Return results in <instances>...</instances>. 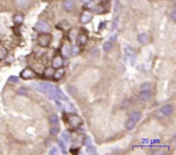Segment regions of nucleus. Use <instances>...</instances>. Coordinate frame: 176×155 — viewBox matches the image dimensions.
Returning a JSON list of instances; mask_svg holds the SVG:
<instances>
[{
	"label": "nucleus",
	"instance_id": "39",
	"mask_svg": "<svg viewBox=\"0 0 176 155\" xmlns=\"http://www.w3.org/2000/svg\"><path fill=\"white\" fill-rule=\"evenodd\" d=\"M170 16H171V18H172V20H173L174 22H175L176 21V11L175 10H174V11L171 13Z\"/></svg>",
	"mask_w": 176,
	"mask_h": 155
},
{
	"label": "nucleus",
	"instance_id": "8",
	"mask_svg": "<svg viewBox=\"0 0 176 155\" xmlns=\"http://www.w3.org/2000/svg\"><path fill=\"white\" fill-rule=\"evenodd\" d=\"M63 64H64V61H63V58H61L60 56H57L55 58H53V61H52V67L54 69H59V68H61L63 66Z\"/></svg>",
	"mask_w": 176,
	"mask_h": 155
},
{
	"label": "nucleus",
	"instance_id": "27",
	"mask_svg": "<svg viewBox=\"0 0 176 155\" xmlns=\"http://www.w3.org/2000/svg\"><path fill=\"white\" fill-rule=\"evenodd\" d=\"M59 132V129L58 127H52L50 129V134L52 135V136H56V135H58V133Z\"/></svg>",
	"mask_w": 176,
	"mask_h": 155
},
{
	"label": "nucleus",
	"instance_id": "34",
	"mask_svg": "<svg viewBox=\"0 0 176 155\" xmlns=\"http://www.w3.org/2000/svg\"><path fill=\"white\" fill-rule=\"evenodd\" d=\"M65 110L67 111H73L74 110V106H73V105L71 103H68L66 105V106H65Z\"/></svg>",
	"mask_w": 176,
	"mask_h": 155
},
{
	"label": "nucleus",
	"instance_id": "12",
	"mask_svg": "<svg viewBox=\"0 0 176 155\" xmlns=\"http://www.w3.org/2000/svg\"><path fill=\"white\" fill-rule=\"evenodd\" d=\"M161 111L163 112L164 115L169 116V115H171L173 113V108H172V106L170 105H164V106L162 107Z\"/></svg>",
	"mask_w": 176,
	"mask_h": 155
},
{
	"label": "nucleus",
	"instance_id": "29",
	"mask_svg": "<svg viewBox=\"0 0 176 155\" xmlns=\"http://www.w3.org/2000/svg\"><path fill=\"white\" fill-rule=\"evenodd\" d=\"M118 22H119V18L115 17L113 19V23H112V31H113L114 29H116V27L118 26Z\"/></svg>",
	"mask_w": 176,
	"mask_h": 155
},
{
	"label": "nucleus",
	"instance_id": "4",
	"mask_svg": "<svg viewBox=\"0 0 176 155\" xmlns=\"http://www.w3.org/2000/svg\"><path fill=\"white\" fill-rule=\"evenodd\" d=\"M125 54L128 57V58L130 59L131 65L133 66L135 62H136V52H135V51L131 46L127 45V46L125 47Z\"/></svg>",
	"mask_w": 176,
	"mask_h": 155
},
{
	"label": "nucleus",
	"instance_id": "15",
	"mask_svg": "<svg viewBox=\"0 0 176 155\" xmlns=\"http://www.w3.org/2000/svg\"><path fill=\"white\" fill-rule=\"evenodd\" d=\"M141 118V113L139 111H133L131 112L130 115V119L134 121V122H137L139 121Z\"/></svg>",
	"mask_w": 176,
	"mask_h": 155
},
{
	"label": "nucleus",
	"instance_id": "26",
	"mask_svg": "<svg viewBox=\"0 0 176 155\" xmlns=\"http://www.w3.org/2000/svg\"><path fill=\"white\" fill-rule=\"evenodd\" d=\"M91 56L92 57H94V58H96V57H98L99 55H100V50L98 49V48H94V49H92L91 51Z\"/></svg>",
	"mask_w": 176,
	"mask_h": 155
},
{
	"label": "nucleus",
	"instance_id": "6",
	"mask_svg": "<svg viewBox=\"0 0 176 155\" xmlns=\"http://www.w3.org/2000/svg\"><path fill=\"white\" fill-rule=\"evenodd\" d=\"M69 123L73 128H78L82 123V119L80 116L77 115H72L69 116Z\"/></svg>",
	"mask_w": 176,
	"mask_h": 155
},
{
	"label": "nucleus",
	"instance_id": "2",
	"mask_svg": "<svg viewBox=\"0 0 176 155\" xmlns=\"http://www.w3.org/2000/svg\"><path fill=\"white\" fill-rule=\"evenodd\" d=\"M52 40V36L49 33H41L38 38L39 45L42 47H46L50 45Z\"/></svg>",
	"mask_w": 176,
	"mask_h": 155
},
{
	"label": "nucleus",
	"instance_id": "40",
	"mask_svg": "<svg viewBox=\"0 0 176 155\" xmlns=\"http://www.w3.org/2000/svg\"><path fill=\"white\" fill-rule=\"evenodd\" d=\"M82 1L84 2V4H90L92 2V0H82Z\"/></svg>",
	"mask_w": 176,
	"mask_h": 155
},
{
	"label": "nucleus",
	"instance_id": "31",
	"mask_svg": "<svg viewBox=\"0 0 176 155\" xmlns=\"http://www.w3.org/2000/svg\"><path fill=\"white\" fill-rule=\"evenodd\" d=\"M58 144H59V148H60L62 149V150H63V152L65 153V148H66V147H65V142H63V141H62V140L60 139V140H59V141H58Z\"/></svg>",
	"mask_w": 176,
	"mask_h": 155
},
{
	"label": "nucleus",
	"instance_id": "37",
	"mask_svg": "<svg viewBox=\"0 0 176 155\" xmlns=\"http://www.w3.org/2000/svg\"><path fill=\"white\" fill-rule=\"evenodd\" d=\"M63 52H64V54H65V56H69L70 55V48L68 47V45H65L64 46Z\"/></svg>",
	"mask_w": 176,
	"mask_h": 155
},
{
	"label": "nucleus",
	"instance_id": "35",
	"mask_svg": "<svg viewBox=\"0 0 176 155\" xmlns=\"http://www.w3.org/2000/svg\"><path fill=\"white\" fill-rule=\"evenodd\" d=\"M150 85L149 83H144V84L141 86V91L143 90H150Z\"/></svg>",
	"mask_w": 176,
	"mask_h": 155
},
{
	"label": "nucleus",
	"instance_id": "1",
	"mask_svg": "<svg viewBox=\"0 0 176 155\" xmlns=\"http://www.w3.org/2000/svg\"><path fill=\"white\" fill-rule=\"evenodd\" d=\"M33 88L37 92H40L44 94H48L54 88V86L48 82H43V83H33L31 85Z\"/></svg>",
	"mask_w": 176,
	"mask_h": 155
},
{
	"label": "nucleus",
	"instance_id": "36",
	"mask_svg": "<svg viewBox=\"0 0 176 155\" xmlns=\"http://www.w3.org/2000/svg\"><path fill=\"white\" fill-rule=\"evenodd\" d=\"M77 35H78V33H77V30L76 29H74V30H72L71 33H70V37H71V39H76L77 38Z\"/></svg>",
	"mask_w": 176,
	"mask_h": 155
},
{
	"label": "nucleus",
	"instance_id": "43",
	"mask_svg": "<svg viewBox=\"0 0 176 155\" xmlns=\"http://www.w3.org/2000/svg\"><path fill=\"white\" fill-rule=\"evenodd\" d=\"M80 1H82V0H80Z\"/></svg>",
	"mask_w": 176,
	"mask_h": 155
},
{
	"label": "nucleus",
	"instance_id": "16",
	"mask_svg": "<svg viewBox=\"0 0 176 155\" xmlns=\"http://www.w3.org/2000/svg\"><path fill=\"white\" fill-rule=\"evenodd\" d=\"M79 52H80V48H79L78 45H72V48L70 49V53H71L72 57H77L79 54Z\"/></svg>",
	"mask_w": 176,
	"mask_h": 155
},
{
	"label": "nucleus",
	"instance_id": "5",
	"mask_svg": "<svg viewBox=\"0 0 176 155\" xmlns=\"http://www.w3.org/2000/svg\"><path fill=\"white\" fill-rule=\"evenodd\" d=\"M35 76H36L35 72L29 68H26L21 72V77L23 80H30L35 77Z\"/></svg>",
	"mask_w": 176,
	"mask_h": 155
},
{
	"label": "nucleus",
	"instance_id": "9",
	"mask_svg": "<svg viewBox=\"0 0 176 155\" xmlns=\"http://www.w3.org/2000/svg\"><path fill=\"white\" fill-rule=\"evenodd\" d=\"M64 9L67 11H72V10L75 8V2L73 0H65L63 3Z\"/></svg>",
	"mask_w": 176,
	"mask_h": 155
},
{
	"label": "nucleus",
	"instance_id": "24",
	"mask_svg": "<svg viewBox=\"0 0 176 155\" xmlns=\"http://www.w3.org/2000/svg\"><path fill=\"white\" fill-rule=\"evenodd\" d=\"M87 148V152L89 153V154H96V148H95V147H94L93 145L91 146H89V147H86Z\"/></svg>",
	"mask_w": 176,
	"mask_h": 155
},
{
	"label": "nucleus",
	"instance_id": "14",
	"mask_svg": "<svg viewBox=\"0 0 176 155\" xmlns=\"http://www.w3.org/2000/svg\"><path fill=\"white\" fill-rule=\"evenodd\" d=\"M64 76H65V70H64L62 67H61V68H59L58 70L56 71V72H54V74H53V76H54V78H55L56 80L61 79Z\"/></svg>",
	"mask_w": 176,
	"mask_h": 155
},
{
	"label": "nucleus",
	"instance_id": "25",
	"mask_svg": "<svg viewBox=\"0 0 176 155\" xmlns=\"http://www.w3.org/2000/svg\"><path fill=\"white\" fill-rule=\"evenodd\" d=\"M59 116L57 115H52V116H50V123H52V124H57L59 123Z\"/></svg>",
	"mask_w": 176,
	"mask_h": 155
},
{
	"label": "nucleus",
	"instance_id": "17",
	"mask_svg": "<svg viewBox=\"0 0 176 155\" xmlns=\"http://www.w3.org/2000/svg\"><path fill=\"white\" fill-rule=\"evenodd\" d=\"M113 44L110 41H107L103 44V49L106 52H110L113 50Z\"/></svg>",
	"mask_w": 176,
	"mask_h": 155
},
{
	"label": "nucleus",
	"instance_id": "20",
	"mask_svg": "<svg viewBox=\"0 0 176 155\" xmlns=\"http://www.w3.org/2000/svg\"><path fill=\"white\" fill-rule=\"evenodd\" d=\"M78 39L79 43L82 44V45H85L87 43V41H88V37L85 34H80L78 37Z\"/></svg>",
	"mask_w": 176,
	"mask_h": 155
},
{
	"label": "nucleus",
	"instance_id": "3",
	"mask_svg": "<svg viewBox=\"0 0 176 155\" xmlns=\"http://www.w3.org/2000/svg\"><path fill=\"white\" fill-rule=\"evenodd\" d=\"M35 28L42 33H49L51 31V26L45 21H39L35 24Z\"/></svg>",
	"mask_w": 176,
	"mask_h": 155
},
{
	"label": "nucleus",
	"instance_id": "21",
	"mask_svg": "<svg viewBox=\"0 0 176 155\" xmlns=\"http://www.w3.org/2000/svg\"><path fill=\"white\" fill-rule=\"evenodd\" d=\"M61 140L65 143H68V142H70V134L68 132H66V131L63 132L62 136H61Z\"/></svg>",
	"mask_w": 176,
	"mask_h": 155
},
{
	"label": "nucleus",
	"instance_id": "28",
	"mask_svg": "<svg viewBox=\"0 0 176 155\" xmlns=\"http://www.w3.org/2000/svg\"><path fill=\"white\" fill-rule=\"evenodd\" d=\"M9 82H12V83H18L19 82V78L17 76H11L9 78Z\"/></svg>",
	"mask_w": 176,
	"mask_h": 155
},
{
	"label": "nucleus",
	"instance_id": "10",
	"mask_svg": "<svg viewBox=\"0 0 176 155\" xmlns=\"http://www.w3.org/2000/svg\"><path fill=\"white\" fill-rule=\"evenodd\" d=\"M137 40L140 44L142 45H145L148 43L149 41V35L147 33H140L138 36H137Z\"/></svg>",
	"mask_w": 176,
	"mask_h": 155
},
{
	"label": "nucleus",
	"instance_id": "38",
	"mask_svg": "<svg viewBox=\"0 0 176 155\" xmlns=\"http://www.w3.org/2000/svg\"><path fill=\"white\" fill-rule=\"evenodd\" d=\"M57 153H58V149H57L56 147H53V148L50 150L49 154H57Z\"/></svg>",
	"mask_w": 176,
	"mask_h": 155
},
{
	"label": "nucleus",
	"instance_id": "13",
	"mask_svg": "<svg viewBox=\"0 0 176 155\" xmlns=\"http://www.w3.org/2000/svg\"><path fill=\"white\" fill-rule=\"evenodd\" d=\"M150 97H151V94H150V90H143L140 92V98L144 101L149 100Z\"/></svg>",
	"mask_w": 176,
	"mask_h": 155
},
{
	"label": "nucleus",
	"instance_id": "7",
	"mask_svg": "<svg viewBox=\"0 0 176 155\" xmlns=\"http://www.w3.org/2000/svg\"><path fill=\"white\" fill-rule=\"evenodd\" d=\"M15 4L20 9L24 10L30 6L31 1L30 0H15Z\"/></svg>",
	"mask_w": 176,
	"mask_h": 155
},
{
	"label": "nucleus",
	"instance_id": "18",
	"mask_svg": "<svg viewBox=\"0 0 176 155\" xmlns=\"http://www.w3.org/2000/svg\"><path fill=\"white\" fill-rule=\"evenodd\" d=\"M13 20L15 24L19 25V24H21V23L23 22V16H22V15H20V14H17V15H16V16H14Z\"/></svg>",
	"mask_w": 176,
	"mask_h": 155
},
{
	"label": "nucleus",
	"instance_id": "22",
	"mask_svg": "<svg viewBox=\"0 0 176 155\" xmlns=\"http://www.w3.org/2000/svg\"><path fill=\"white\" fill-rule=\"evenodd\" d=\"M135 125H136V122H134V121L129 119V120H127L126 123H125V128L127 129H132L135 127Z\"/></svg>",
	"mask_w": 176,
	"mask_h": 155
},
{
	"label": "nucleus",
	"instance_id": "33",
	"mask_svg": "<svg viewBox=\"0 0 176 155\" xmlns=\"http://www.w3.org/2000/svg\"><path fill=\"white\" fill-rule=\"evenodd\" d=\"M84 145L86 147H89V146H91L92 145V140L90 137H86L84 140Z\"/></svg>",
	"mask_w": 176,
	"mask_h": 155
},
{
	"label": "nucleus",
	"instance_id": "19",
	"mask_svg": "<svg viewBox=\"0 0 176 155\" xmlns=\"http://www.w3.org/2000/svg\"><path fill=\"white\" fill-rule=\"evenodd\" d=\"M53 74H54V70H53V68H52V67L47 68L44 71V76L46 77H52Z\"/></svg>",
	"mask_w": 176,
	"mask_h": 155
},
{
	"label": "nucleus",
	"instance_id": "32",
	"mask_svg": "<svg viewBox=\"0 0 176 155\" xmlns=\"http://www.w3.org/2000/svg\"><path fill=\"white\" fill-rule=\"evenodd\" d=\"M27 93H28V90L25 88H20L18 89V94L20 95H26Z\"/></svg>",
	"mask_w": 176,
	"mask_h": 155
},
{
	"label": "nucleus",
	"instance_id": "23",
	"mask_svg": "<svg viewBox=\"0 0 176 155\" xmlns=\"http://www.w3.org/2000/svg\"><path fill=\"white\" fill-rule=\"evenodd\" d=\"M7 56V50L2 45H0V59H4Z\"/></svg>",
	"mask_w": 176,
	"mask_h": 155
},
{
	"label": "nucleus",
	"instance_id": "11",
	"mask_svg": "<svg viewBox=\"0 0 176 155\" xmlns=\"http://www.w3.org/2000/svg\"><path fill=\"white\" fill-rule=\"evenodd\" d=\"M92 19V15L89 12H84L83 13L82 16H81V22L83 24H87L89 23Z\"/></svg>",
	"mask_w": 176,
	"mask_h": 155
},
{
	"label": "nucleus",
	"instance_id": "42",
	"mask_svg": "<svg viewBox=\"0 0 176 155\" xmlns=\"http://www.w3.org/2000/svg\"><path fill=\"white\" fill-rule=\"evenodd\" d=\"M96 1H101V0H96Z\"/></svg>",
	"mask_w": 176,
	"mask_h": 155
},
{
	"label": "nucleus",
	"instance_id": "41",
	"mask_svg": "<svg viewBox=\"0 0 176 155\" xmlns=\"http://www.w3.org/2000/svg\"><path fill=\"white\" fill-rule=\"evenodd\" d=\"M116 37H117V34H115V35H113L110 37V39H111V41H114V40H116Z\"/></svg>",
	"mask_w": 176,
	"mask_h": 155
},
{
	"label": "nucleus",
	"instance_id": "30",
	"mask_svg": "<svg viewBox=\"0 0 176 155\" xmlns=\"http://www.w3.org/2000/svg\"><path fill=\"white\" fill-rule=\"evenodd\" d=\"M119 10V0H115L114 2V6H113V11L114 13H117Z\"/></svg>",
	"mask_w": 176,
	"mask_h": 155
}]
</instances>
